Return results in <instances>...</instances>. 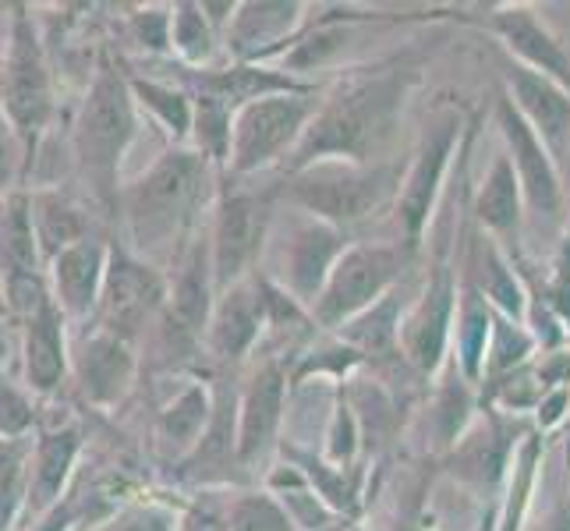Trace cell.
<instances>
[{
	"label": "cell",
	"mask_w": 570,
	"mask_h": 531,
	"mask_svg": "<svg viewBox=\"0 0 570 531\" xmlns=\"http://www.w3.org/2000/svg\"><path fill=\"white\" fill-rule=\"evenodd\" d=\"M422 50L383 57L372 68H344L337 82L323 86L320 110L284 174L316 160L380 164L401 135L411 96L422 82Z\"/></svg>",
	"instance_id": "cell-1"
},
{
	"label": "cell",
	"mask_w": 570,
	"mask_h": 531,
	"mask_svg": "<svg viewBox=\"0 0 570 531\" xmlns=\"http://www.w3.org/2000/svg\"><path fill=\"white\" fill-rule=\"evenodd\" d=\"M224 170L191 146H170L121 188L117 220L125 245L164 273L178 252L209 224Z\"/></svg>",
	"instance_id": "cell-2"
},
{
	"label": "cell",
	"mask_w": 570,
	"mask_h": 531,
	"mask_svg": "<svg viewBox=\"0 0 570 531\" xmlns=\"http://www.w3.org/2000/svg\"><path fill=\"white\" fill-rule=\"evenodd\" d=\"M139 135V107L128 86V75L114 61L96 68L92 82L78 104L71 125V160L82 177V185L92 191V199L107 213L117 216L121 199V164Z\"/></svg>",
	"instance_id": "cell-3"
},
{
	"label": "cell",
	"mask_w": 570,
	"mask_h": 531,
	"mask_svg": "<svg viewBox=\"0 0 570 531\" xmlns=\"http://www.w3.org/2000/svg\"><path fill=\"white\" fill-rule=\"evenodd\" d=\"M401 177L404 170L397 160H316L284 174V206L302 209L316 216V220L341 227L351 238H358L368 227L390 224Z\"/></svg>",
	"instance_id": "cell-4"
},
{
	"label": "cell",
	"mask_w": 570,
	"mask_h": 531,
	"mask_svg": "<svg viewBox=\"0 0 570 531\" xmlns=\"http://www.w3.org/2000/svg\"><path fill=\"white\" fill-rule=\"evenodd\" d=\"M471 128H475V121H471L458 100H436L425 114L415 149H411V160L401 177L397 203H393L386 224L390 238H397L411 252L425 248V234L432 230V220H436L443 206L454 156H461Z\"/></svg>",
	"instance_id": "cell-5"
},
{
	"label": "cell",
	"mask_w": 570,
	"mask_h": 531,
	"mask_svg": "<svg viewBox=\"0 0 570 531\" xmlns=\"http://www.w3.org/2000/svg\"><path fill=\"white\" fill-rule=\"evenodd\" d=\"M284 209V174L227 177L209 213V252L216 291L252 281L263 269L269 234Z\"/></svg>",
	"instance_id": "cell-6"
},
{
	"label": "cell",
	"mask_w": 570,
	"mask_h": 531,
	"mask_svg": "<svg viewBox=\"0 0 570 531\" xmlns=\"http://www.w3.org/2000/svg\"><path fill=\"white\" fill-rule=\"evenodd\" d=\"M323 86L302 92H273L245 104L234 114L227 177H266L284 174L298 153L312 117L320 110Z\"/></svg>",
	"instance_id": "cell-7"
},
{
	"label": "cell",
	"mask_w": 570,
	"mask_h": 531,
	"mask_svg": "<svg viewBox=\"0 0 570 531\" xmlns=\"http://www.w3.org/2000/svg\"><path fill=\"white\" fill-rule=\"evenodd\" d=\"M415 259L419 252H411L390 234H383V238H372V234L355 238L333 266L320 302L312 305V319L323 333L344 330L365 308L383 302L390 291H397Z\"/></svg>",
	"instance_id": "cell-8"
},
{
	"label": "cell",
	"mask_w": 570,
	"mask_h": 531,
	"mask_svg": "<svg viewBox=\"0 0 570 531\" xmlns=\"http://www.w3.org/2000/svg\"><path fill=\"white\" fill-rule=\"evenodd\" d=\"M497 131L500 146L514 164V174L521 181L524 195V213H528V242L557 245L553 238H563L567 230V181L563 167L553 160V153L546 149V142L532 131V125L514 110V104L507 100V92L500 89L497 96Z\"/></svg>",
	"instance_id": "cell-9"
},
{
	"label": "cell",
	"mask_w": 570,
	"mask_h": 531,
	"mask_svg": "<svg viewBox=\"0 0 570 531\" xmlns=\"http://www.w3.org/2000/svg\"><path fill=\"white\" fill-rule=\"evenodd\" d=\"M291 404V354L259 351L238 386V464L245 482L277 464Z\"/></svg>",
	"instance_id": "cell-10"
},
{
	"label": "cell",
	"mask_w": 570,
	"mask_h": 531,
	"mask_svg": "<svg viewBox=\"0 0 570 531\" xmlns=\"http://www.w3.org/2000/svg\"><path fill=\"white\" fill-rule=\"evenodd\" d=\"M281 213H287V220L277 216V227L269 234V248L259 273H266L273 284H281L294 302H302L312 312L333 266H337L344 248L355 238L302 209L284 206Z\"/></svg>",
	"instance_id": "cell-11"
},
{
	"label": "cell",
	"mask_w": 570,
	"mask_h": 531,
	"mask_svg": "<svg viewBox=\"0 0 570 531\" xmlns=\"http://www.w3.org/2000/svg\"><path fill=\"white\" fill-rule=\"evenodd\" d=\"M532 429L528 419H510L500 411L485 407L479 411L475 425H471L461 443L443 454V479H450L464 496L471 500H485L493 507V514L500 510V496L507 485V471L514 461V450L524 440V432Z\"/></svg>",
	"instance_id": "cell-12"
},
{
	"label": "cell",
	"mask_w": 570,
	"mask_h": 531,
	"mask_svg": "<svg viewBox=\"0 0 570 531\" xmlns=\"http://www.w3.org/2000/svg\"><path fill=\"white\" fill-rule=\"evenodd\" d=\"M0 78H4V117L22 131L29 146H36V139L53 121L57 100L50 61L26 8H14L11 14V43L8 57L0 61Z\"/></svg>",
	"instance_id": "cell-13"
},
{
	"label": "cell",
	"mask_w": 570,
	"mask_h": 531,
	"mask_svg": "<svg viewBox=\"0 0 570 531\" xmlns=\"http://www.w3.org/2000/svg\"><path fill=\"white\" fill-rule=\"evenodd\" d=\"M164 305H167V273L139 259L125 242L110 245V266H107V281H104L100 305H96L92 326L139 344L146 333H153Z\"/></svg>",
	"instance_id": "cell-14"
},
{
	"label": "cell",
	"mask_w": 570,
	"mask_h": 531,
	"mask_svg": "<svg viewBox=\"0 0 570 531\" xmlns=\"http://www.w3.org/2000/svg\"><path fill=\"white\" fill-rule=\"evenodd\" d=\"M461 22H475L482 32L497 39V50H503L510 61L532 68L546 78H553L557 86L570 92V50L563 39L553 32V26L539 14L532 4H493L485 8L482 18L461 14Z\"/></svg>",
	"instance_id": "cell-15"
},
{
	"label": "cell",
	"mask_w": 570,
	"mask_h": 531,
	"mask_svg": "<svg viewBox=\"0 0 570 531\" xmlns=\"http://www.w3.org/2000/svg\"><path fill=\"white\" fill-rule=\"evenodd\" d=\"M312 4L302 0H242L224 36L230 65H281L308 26Z\"/></svg>",
	"instance_id": "cell-16"
},
{
	"label": "cell",
	"mask_w": 570,
	"mask_h": 531,
	"mask_svg": "<svg viewBox=\"0 0 570 531\" xmlns=\"http://www.w3.org/2000/svg\"><path fill=\"white\" fill-rule=\"evenodd\" d=\"M266 344V302L259 287V273L216 294L209 330H206V354L220 368H245L259 347Z\"/></svg>",
	"instance_id": "cell-17"
},
{
	"label": "cell",
	"mask_w": 570,
	"mask_h": 531,
	"mask_svg": "<svg viewBox=\"0 0 570 531\" xmlns=\"http://www.w3.org/2000/svg\"><path fill=\"white\" fill-rule=\"evenodd\" d=\"M493 57H497V71H500L507 100L514 104V110L532 125V131L546 142V149L553 153V160L563 167V160L570 156V92L557 86L553 78L510 61L497 47H493Z\"/></svg>",
	"instance_id": "cell-18"
},
{
	"label": "cell",
	"mask_w": 570,
	"mask_h": 531,
	"mask_svg": "<svg viewBox=\"0 0 570 531\" xmlns=\"http://www.w3.org/2000/svg\"><path fill=\"white\" fill-rule=\"evenodd\" d=\"M471 220H475L479 230H485L510 259H514L521 269L532 266L528 263V213H524V195H521V181L514 174V164L503 153V146L497 149L493 164L482 174V181L471 188Z\"/></svg>",
	"instance_id": "cell-19"
},
{
	"label": "cell",
	"mask_w": 570,
	"mask_h": 531,
	"mask_svg": "<svg viewBox=\"0 0 570 531\" xmlns=\"http://www.w3.org/2000/svg\"><path fill=\"white\" fill-rule=\"evenodd\" d=\"M71 380L86 404L110 411L128 397L139 380V351L131 341L92 326L71 351Z\"/></svg>",
	"instance_id": "cell-20"
},
{
	"label": "cell",
	"mask_w": 570,
	"mask_h": 531,
	"mask_svg": "<svg viewBox=\"0 0 570 531\" xmlns=\"http://www.w3.org/2000/svg\"><path fill=\"white\" fill-rule=\"evenodd\" d=\"M18 365L22 383L32 397H53L71 376V344H68V316L47 298L18 319Z\"/></svg>",
	"instance_id": "cell-21"
},
{
	"label": "cell",
	"mask_w": 570,
	"mask_h": 531,
	"mask_svg": "<svg viewBox=\"0 0 570 531\" xmlns=\"http://www.w3.org/2000/svg\"><path fill=\"white\" fill-rule=\"evenodd\" d=\"M110 266V242L86 238L47 263V287L68 323H92Z\"/></svg>",
	"instance_id": "cell-22"
},
{
	"label": "cell",
	"mask_w": 570,
	"mask_h": 531,
	"mask_svg": "<svg viewBox=\"0 0 570 531\" xmlns=\"http://www.w3.org/2000/svg\"><path fill=\"white\" fill-rule=\"evenodd\" d=\"M82 425L65 422V425H50L39 429V436L32 440V454H29V507L26 514L39 518L53 510L57 503L68 500V482L82 458Z\"/></svg>",
	"instance_id": "cell-23"
},
{
	"label": "cell",
	"mask_w": 570,
	"mask_h": 531,
	"mask_svg": "<svg viewBox=\"0 0 570 531\" xmlns=\"http://www.w3.org/2000/svg\"><path fill=\"white\" fill-rule=\"evenodd\" d=\"M482 411V393L464 372L446 362V368L429 383V401H425V446L429 454H450L464 432L475 425Z\"/></svg>",
	"instance_id": "cell-24"
},
{
	"label": "cell",
	"mask_w": 570,
	"mask_h": 531,
	"mask_svg": "<svg viewBox=\"0 0 570 531\" xmlns=\"http://www.w3.org/2000/svg\"><path fill=\"white\" fill-rule=\"evenodd\" d=\"M213 404H216L213 383L188 380L160 411H156L153 440H156V450H160L174 468L188 461L191 450L199 446L203 432L213 419Z\"/></svg>",
	"instance_id": "cell-25"
},
{
	"label": "cell",
	"mask_w": 570,
	"mask_h": 531,
	"mask_svg": "<svg viewBox=\"0 0 570 531\" xmlns=\"http://www.w3.org/2000/svg\"><path fill=\"white\" fill-rule=\"evenodd\" d=\"M493 323H497V308L485 302V294L475 287V281L461 269L458 273V316H454V341H450V362H454L475 386H482V376H485V347H489V337H493Z\"/></svg>",
	"instance_id": "cell-26"
},
{
	"label": "cell",
	"mask_w": 570,
	"mask_h": 531,
	"mask_svg": "<svg viewBox=\"0 0 570 531\" xmlns=\"http://www.w3.org/2000/svg\"><path fill=\"white\" fill-rule=\"evenodd\" d=\"M29 209H32V230L39 252H43V263H50L53 255H61L78 242L96 238L89 209L61 188H32Z\"/></svg>",
	"instance_id": "cell-27"
},
{
	"label": "cell",
	"mask_w": 570,
	"mask_h": 531,
	"mask_svg": "<svg viewBox=\"0 0 570 531\" xmlns=\"http://www.w3.org/2000/svg\"><path fill=\"white\" fill-rule=\"evenodd\" d=\"M407 302L411 298L401 284L397 291H390L383 302L365 308L362 316H355L344 330H337V337L355 347L365 358V365L393 358V354H401V323H404Z\"/></svg>",
	"instance_id": "cell-28"
},
{
	"label": "cell",
	"mask_w": 570,
	"mask_h": 531,
	"mask_svg": "<svg viewBox=\"0 0 570 531\" xmlns=\"http://www.w3.org/2000/svg\"><path fill=\"white\" fill-rule=\"evenodd\" d=\"M128 86L135 96V107L146 114L153 125H160L170 146H188L191 139V117L195 104L191 92L181 82L170 78H153V75H128Z\"/></svg>",
	"instance_id": "cell-29"
},
{
	"label": "cell",
	"mask_w": 570,
	"mask_h": 531,
	"mask_svg": "<svg viewBox=\"0 0 570 531\" xmlns=\"http://www.w3.org/2000/svg\"><path fill=\"white\" fill-rule=\"evenodd\" d=\"M263 489H269V493L281 500V507L287 510V518L294 521L298 531H330L344 521L326 507V500L308 485L302 471L284 458L266 471Z\"/></svg>",
	"instance_id": "cell-30"
},
{
	"label": "cell",
	"mask_w": 570,
	"mask_h": 531,
	"mask_svg": "<svg viewBox=\"0 0 570 531\" xmlns=\"http://www.w3.org/2000/svg\"><path fill=\"white\" fill-rule=\"evenodd\" d=\"M170 53L178 57V68L206 71L216 68V57L224 53V39L213 29L203 4L178 0L170 4Z\"/></svg>",
	"instance_id": "cell-31"
},
{
	"label": "cell",
	"mask_w": 570,
	"mask_h": 531,
	"mask_svg": "<svg viewBox=\"0 0 570 531\" xmlns=\"http://www.w3.org/2000/svg\"><path fill=\"white\" fill-rule=\"evenodd\" d=\"M539 358V344L532 337V330L518 319H507L497 312V323H493V337H489V347H485V376H482V386L493 383V380H503L510 372H518L524 365H532ZM479 386V390H482Z\"/></svg>",
	"instance_id": "cell-32"
},
{
	"label": "cell",
	"mask_w": 570,
	"mask_h": 531,
	"mask_svg": "<svg viewBox=\"0 0 570 531\" xmlns=\"http://www.w3.org/2000/svg\"><path fill=\"white\" fill-rule=\"evenodd\" d=\"M195 117H191V139L188 146L203 153L220 170H227L230 160V131H234V110L206 92H191Z\"/></svg>",
	"instance_id": "cell-33"
},
{
	"label": "cell",
	"mask_w": 570,
	"mask_h": 531,
	"mask_svg": "<svg viewBox=\"0 0 570 531\" xmlns=\"http://www.w3.org/2000/svg\"><path fill=\"white\" fill-rule=\"evenodd\" d=\"M227 524L230 531H298L287 518V510L281 507V500L263 485L230 493Z\"/></svg>",
	"instance_id": "cell-34"
},
{
	"label": "cell",
	"mask_w": 570,
	"mask_h": 531,
	"mask_svg": "<svg viewBox=\"0 0 570 531\" xmlns=\"http://www.w3.org/2000/svg\"><path fill=\"white\" fill-rule=\"evenodd\" d=\"M32 164V146L22 139V131H18L4 110H0V203L11 199V195L26 191L22 181H26V170Z\"/></svg>",
	"instance_id": "cell-35"
},
{
	"label": "cell",
	"mask_w": 570,
	"mask_h": 531,
	"mask_svg": "<svg viewBox=\"0 0 570 531\" xmlns=\"http://www.w3.org/2000/svg\"><path fill=\"white\" fill-rule=\"evenodd\" d=\"M36 429V397L26 383H14L8 372H0V436L29 440Z\"/></svg>",
	"instance_id": "cell-36"
},
{
	"label": "cell",
	"mask_w": 570,
	"mask_h": 531,
	"mask_svg": "<svg viewBox=\"0 0 570 531\" xmlns=\"http://www.w3.org/2000/svg\"><path fill=\"white\" fill-rule=\"evenodd\" d=\"M128 39L135 50H142L149 57H167L170 53V4H149L135 8L128 14Z\"/></svg>",
	"instance_id": "cell-37"
},
{
	"label": "cell",
	"mask_w": 570,
	"mask_h": 531,
	"mask_svg": "<svg viewBox=\"0 0 570 531\" xmlns=\"http://www.w3.org/2000/svg\"><path fill=\"white\" fill-rule=\"evenodd\" d=\"M230 493L220 489H199L181 510L174 514V531H230L227 524Z\"/></svg>",
	"instance_id": "cell-38"
},
{
	"label": "cell",
	"mask_w": 570,
	"mask_h": 531,
	"mask_svg": "<svg viewBox=\"0 0 570 531\" xmlns=\"http://www.w3.org/2000/svg\"><path fill=\"white\" fill-rule=\"evenodd\" d=\"M89 531H174V510L160 503H135Z\"/></svg>",
	"instance_id": "cell-39"
},
{
	"label": "cell",
	"mask_w": 570,
	"mask_h": 531,
	"mask_svg": "<svg viewBox=\"0 0 570 531\" xmlns=\"http://www.w3.org/2000/svg\"><path fill=\"white\" fill-rule=\"evenodd\" d=\"M570 425V386H549L532 415V429L542 432L546 440H557Z\"/></svg>",
	"instance_id": "cell-40"
},
{
	"label": "cell",
	"mask_w": 570,
	"mask_h": 531,
	"mask_svg": "<svg viewBox=\"0 0 570 531\" xmlns=\"http://www.w3.org/2000/svg\"><path fill=\"white\" fill-rule=\"evenodd\" d=\"M539 493L549 500L542 503V514H528L524 531H570V479L563 475V485L553 493H546L539 482Z\"/></svg>",
	"instance_id": "cell-41"
},
{
	"label": "cell",
	"mask_w": 570,
	"mask_h": 531,
	"mask_svg": "<svg viewBox=\"0 0 570 531\" xmlns=\"http://www.w3.org/2000/svg\"><path fill=\"white\" fill-rule=\"evenodd\" d=\"M32 440H4L0 436V485L22 479L29 471Z\"/></svg>",
	"instance_id": "cell-42"
},
{
	"label": "cell",
	"mask_w": 570,
	"mask_h": 531,
	"mask_svg": "<svg viewBox=\"0 0 570 531\" xmlns=\"http://www.w3.org/2000/svg\"><path fill=\"white\" fill-rule=\"evenodd\" d=\"M29 475V471H26ZM22 479H14L8 485H0V531H11L18 524V518L26 514V507H29V482Z\"/></svg>",
	"instance_id": "cell-43"
},
{
	"label": "cell",
	"mask_w": 570,
	"mask_h": 531,
	"mask_svg": "<svg viewBox=\"0 0 570 531\" xmlns=\"http://www.w3.org/2000/svg\"><path fill=\"white\" fill-rule=\"evenodd\" d=\"M75 528H78L75 503L65 500V503H57L53 510H47V514L32 518V524L26 531H75Z\"/></svg>",
	"instance_id": "cell-44"
},
{
	"label": "cell",
	"mask_w": 570,
	"mask_h": 531,
	"mask_svg": "<svg viewBox=\"0 0 570 531\" xmlns=\"http://www.w3.org/2000/svg\"><path fill=\"white\" fill-rule=\"evenodd\" d=\"M14 347H18V326L8 316H0V372H4V362Z\"/></svg>",
	"instance_id": "cell-45"
},
{
	"label": "cell",
	"mask_w": 570,
	"mask_h": 531,
	"mask_svg": "<svg viewBox=\"0 0 570 531\" xmlns=\"http://www.w3.org/2000/svg\"><path fill=\"white\" fill-rule=\"evenodd\" d=\"M0 110H4V78H0Z\"/></svg>",
	"instance_id": "cell-46"
}]
</instances>
